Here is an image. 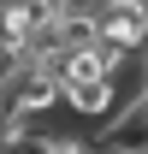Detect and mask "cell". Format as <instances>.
<instances>
[{
    "instance_id": "obj_1",
    "label": "cell",
    "mask_w": 148,
    "mask_h": 154,
    "mask_svg": "<svg viewBox=\"0 0 148 154\" xmlns=\"http://www.w3.org/2000/svg\"><path fill=\"white\" fill-rule=\"evenodd\" d=\"M59 107V77L36 59H6L0 65V131H12L24 119H48Z\"/></svg>"
},
{
    "instance_id": "obj_2",
    "label": "cell",
    "mask_w": 148,
    "mask_h": 154,
    "mask_svg": "<svg viewBox=\"0 0 148 154\" xmlns=\"http://www.w3.org/2000/svg\"><path fill=\"white\" fill-rule=\"evenodd\" d=\"M89 148H101V154H142L148 148V95L125 101L113 119H101V136Z\"/></svg>"
},
{
    "instance_id": "obj_3",
    "label": "cell",
    "mask_w": 148,
    "mask_h": 154,
    "mask_svg": "<svg viewBox=\"0 0 148 154\" xmlns=\"http://www.w3.org/2000/svg\"><path fill=\"white\" fill-rule=\"evenodd\" d=\"M95 42L113 54H142L148 48V24L130 6H95Z\"/></svg>"
},
{
    "instance_id": "obj_5",
    "label": "cell",
    "mask_w": 148,
    "mask_h": 154,
    "mask_svg": "<svg viewBox=\"0 0 148 154\" xmlns=\"http://www.w3.org/2000/svg\"><path fill=\"white\" fill-rule=\"evenodd\" d=\"M48 154H95L89 136H71V131H54V142H48Z\"/></svg>"
},
{
    "instance_id": "obj_7",
    "label": "cell",
    "mask_w": 148,
    "mask_h": 154,
    "mask_svg": "<svg viewBox=\"0 0 148 154\" xmlns=\"http://www.w3.org/2000/svg\"><path fill=\"white\" fill-rule=\"evenodd\" d=\"M142 83H148V48H142Z\"/></svg>"
},
{
    "instance_id": "obj_4",
    "label": "cell",
    "mask_w": 148,
    "mask_h": 154,
    "mask_svg": "<svg viewBox=\"0 0 148 154\" xmlns=\"http://www.w3.org/2000/svg\"><path fill=\"white\" fill-rule=\"evenodd\" d=\"M59 107L83 125H101V119L119 113V89H113V77H89V83H71V89H59Z\"/></svg>"
},
{
    "instance_id": "obj_6",
    "label": "cell",
    "mask_w": 148,
    "mask_h": 154,
    "mask_svg": "<svg viewBox=\"0 0 148 154\" xmlns=\"http://www.w3.org/2000/svg\"><path fill=\"white\" fill-rule=\"evenodd\" d=\"M130 12H136V18H142V24H148V0H136V6H130Z\"/></svg>"
}]
</instances>
